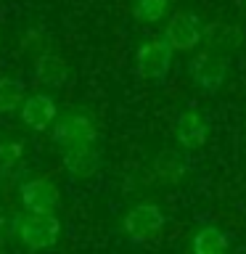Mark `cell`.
<instances>
[{"instance_id": "obj_16", "label": "cell", "mask_w": 246, "mask_h": 254, "mask_svg": "<svg viewBox=\"0 0 246 254\" xmlns=\"http://www.w3.org/2000/svg\"><path fill=\"white\" fill-rule=\"evenodd\" d=\"M130 11L140 24H159L170 16V0H130Z\"/></svg>"}, {"instance_id": "obj_7", "label": "cell", "mask_w": 246, "mask_h": 254, "mask_svg": "<svg viewBox=\"0 0 246 254\" xmlns=\"http://www.w3.org/2000/svg\"><path fill=\"white\" fill-rule=\"evenodd\" d=\"M19 201L32 214H53L61 201L59 186L48 178H29L19 183Z\"/></svg>"}, {"instance_id": "obj_9", "label": "cell", "mask_w": 246, "mask_h": 254, "mask_svg": "<svg viewBox=\"0 0 246 254\" xmlns=\"http://www.w3.org/2000/svg\"><path fill=\"white\" fill-rule=\"evenodd\" d=\"M209 138V119L196 109H183L175 119V140L183 151H198Z\"/></svg>"}, {"instance_id": "obj_12", "label": "cell", "mask_w": 246, "mask_h": 254, "mask_svg": "<svg viewBox=\"0 0 246 254\" xmlns=\"http://www.w3.org/2000/svg\"><path fill=\"white\" fill-rule=\"evenodd\" d=\"M63 170L74 180H87L101 170V151L95 146H82V148H69L61 154Z\"/></svg>"}, {"instance_id": "obj_2", "label": "cell", "mask_w": 246, "mask_h": 254, "mask_svg": "<svg viewBox=\"0 0 246 254\" xmlns=\"http://www.w3.org/2000/svg\"><path fill=\"white\" fill-rule=\"evenodd\" d=\"M61 238V220L56 214H19V228H16V241L32 252L53 249Z\"/></svg>"}, {"instance_id": "obj_14", "label": "cell", "mask_w": 246, "mask_h": 254, "mask_svg": "<svg viewBox=\"0 0 246 254\" xmlns=\"http://www.w3.org/2000/svg\"><path fill=\"white\" fill-rule=\"evenodd\" d=\"M27 101L24 82L11 74H0V114H13Z\"/></svg>"}, {"instance_id": "obj_5", "label": "cell", "mask_w": 246, "mask_h": 254, "mask_svg": "<svg viewBox=\"0 0 246 254\" xmlns=\"http://www.w3.org/2000/svg\"><path fill=\"white\" fill-rule=\"evenodd\" d=\"M172 56L175 51L164 37H148L135 51V69L146 82H164L172 69Z\"/></svg>"}, {"instance_id": "obj_15", "label": "cell", "mask_w": 246, "mask_h": 254, "mask_svg": "<svg viewBox=\"0 0 246 254\" xmlns=\"http://www.w3.org/2000/svg\"><path fill=\"white\" fill-rule=\"evenodd\" d=\"M24 154H27V148H24L21 138H16L11 132H0V172L8 175L19 170L24 162Z\"/></svg>"}, {"instance_id": "obj_8", "label": "cell", "mask_w": 246, "mask_h": 254, "mask_svg": "<svg viewBox=\"0 0 246 254\" xmlns=\"http://www.w3.org/2000/svg\"><path fill=\"white\" fill-rule=\"evenodd\" d=\"M19 117H21L24 127H29V130H35V132H45V130H51L53 122L59 119V103H56V98L45 90L32 93V95H27V101L21 103Z\"/></svg>"}, {"instance_id": "obj_20", "label": "cell", "mask_w": 246, "mask_h": 254, "mask_svg": "<svg viewBox=\"0 0 246 254\" xmlns=\"http://www.w3.org/2000/svg\"><path fill=\"white\" fill-rule=\"evenodd\" d=\"M0 180H3V172H0Z\"/></svg>"}, {"instance_id": "obj_3", "label": "cell", "mask_w": 246, "mask_h": 254, "mask_svg": "<svg viewBox=\"0 0 246 254\" xmlns=\"http://www.w3.org/2000/svg\"><path fill=\"white\" fill-rule=\"evenodd\" d=\"M164 222H167V217H164L162 206L154 204V201H140V204H135L124 212L122 233L130 238L132 244H148L162 233Z\"/></svg>"}, {"instance_id": "obj_10", "label": "cell", "mask_w": 246, "mask_h": 254, "mask_svg": "<svg viewBox=\"0 0 246 254\" xmlns=\"http://www.w3.org/2000/svg\"><path fill=\"white\" fill-rule=\"evenodd\" d=\"M35 79L45 90H59L69 79V64L56 51H43L35 59Z\"/></svg>"}, {"instance_id": "obj_19", "label": "cell", "mask_w": 246, "mask_h": 254, "mask_svg": "<svg viewBox=\"0 0 246 254\" xmlns=\"http://www.w3.org/2000/svg\"><path fill=\"white\" fill-rule=\"evenodd\" d=\"M0 254H5V241H0Z\"/></svg>"}, {"instance_id": "obj_1", "label": "cell", "mask_w": 246, "mask_h": 254, "mask_svg": "<svg viewBox=\"0 0 246 254\" xmlns=\"http://www.w3.org/2000/svg\"><path fill=\"white\" fill-rule=\"evenodd\" d=\"M51 138L56 146H61V151L69 148H82V146H95L98 138V127H95L93 117L82 109H71L59 114V119L51 127Z\"/></svg>"}, {"instance_id": "obj_18", "label": "cell", "mask_w": 246, "mask_h": 254, "mask_svg": "<svg viewBox=\"0 0 246 254\" xmlns=\"http://www.w3.org/2000/svg\"><path fill=\"white\" fill-rule=\"evenodd\" d=\"M16 228H19V214H13L11 209L0 206V241L16 238Z\"/></svg>"}, {"instance_id": "obj_4", "label": "cell", "mask_w": 246, "mask_h": 254, "mask_svg": "<svg viewBox=\"0 0 246 254\" xmlns=\"http://www.w3.org/2000/svg\"><path fill=\"white\" fill-rule=\"evenodd\" d=\"M204 35H206V24L201 16L193 11H178L167 19L162 37L170 43L175 53H188L204 43Z\"/></svg>"}, {"instance_id": "obj_17", "label": "cell", "mask_w": 246, "mask_h": 254, "mask_svg": "<svg viewBox=\"0 0 246 254\" xmlns=\"http://www.w3.org/2000/svg\"><path fill=\"white\" fill-rule=\"evenodd\" d=\"M236 40H238V32L233 27H222V24H209L204 35V43L209 45V51H217V53H222L225 48H233Z\"/></svg>"}, {"instance_id": "obj_11", "label": "cell", "mask_w": 246, "mask_h": 254, "mask_svg": "<svg viewBox=\"0 0 246 254\" xmlns=\"http://www.w3.org/2000/svg\"><path fill=\"white\" fill-rule=\"evenodd\" d=\"M151 170H154V178L162 183V186H178V183L190 172V162H188V156L183 154V151L167 148V151H162V154H156Z\"/></svg>"}, {"instance_id": "obj_13", "label": "cell", "mask_w": 246, "mask_h": 254, "mask_svg": "<svg viewBox=\"0 0 246 254\" xmlns=\"http://www.w3.org/2000/svg\"><path fill=\"white\" fill-rule=\"evenodd\" d=\"M190 252L193 254H228L230 238L217 225H201L193 233V238H190Z\"/></svg>"}, {"instance_id": "obj_6", "label": "cell", "mask_w": 246, "mask_h": 254, "mask_svg": "<svg viewBox=\"0 0 246 254\" xmlns=\"http://www.w3.org/2000/svg\"><path fill=\"white\" fill-rule=\"evenodd\" d=\"M188 77L201 93L214 95L228 79V59L217 51H201L188 61Z\"/></svg>"}]
</instances>
